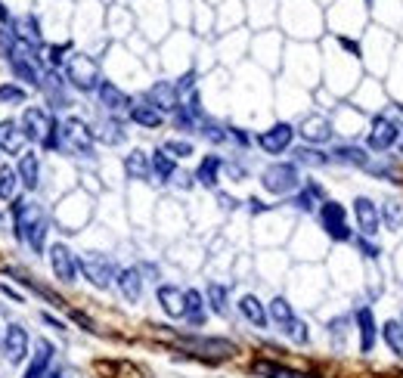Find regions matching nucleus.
Wrapping results in <instances>:
<instances>
[{
    "instance_id": "nucleus-1",
    "label": "nucleus",
    "mask_w": 403,
    "mask_h": 378,
    "mask_svg": "<svg viewBox=\"0 0 403 378\" xmlns=\"http://www.w3.org/2000/svg\"><path fill=\"white\" fill-rule=\"evenodd\" d=\"M12 230H16V239H22L35 255L44 251V239H47V214H44L41 205L16 198V202H12Z\"/></svg>"
},
{
    "instance_id": "nucleus-2",
    "label": "nucleus",
    "mask_w": 403,
    "mask_h": 378,
    "mask_svg": "<svg viewBox=\"0 0 403 378\" xmlns=\"http://www.w3.org/2000/svg\"><path fill=\"white\" fill-rule=\"evenodd\" d=\"M22 130L28 140L41 143L44 149H59V124L53 121V115L41 105H28L22 115Z\"/></svg>"
},
{
    "instance_id": "nucleus-3",
    "label": "nucleus",
    "mask_w": 403,
    "mask_h": 378,
    "mask_svg": "<svg viewBox=\"0 0 403 378\" xmlns=\"http://www.w3.org/2000/svg\"><path fill=\"white\" fill-rule=\"evenodd\" d=\"M94 137H96L94 130L84 121H78V118H69V121L59 124V149L75 152V155H81V158L94 155Z\"/></svg>"
},
{
    "instance_id": "nucleus-4",
    "label": "nucleus",
    "mask_w": 403,
    "mask_h": 378,
    "mask_svg": "<svg viewBox=\"0 0 403 378\" xmlns=\"http://www.w3.org/2000/svg\"><path fill=\"white\" fill-rule=\"evenodd\" d=\"M78 273H84V280L96 289H109L118 276V267L112 257L90 251V255H78Z\"/></svg>"
},
{
    "instance_id": "nucleus-5",
    "label": "nucleus",
    "mask_w": 403,
    "mask_h": 378,
    "mask_svg": "<svg viewBox=\"0 0 403 378\" xmlns=\"http://www.w3.org/2000/svg\"><path fill=\"white\" fill-rule=\"evenodd\" d=\"M298 183H301L298 164H289V162L270 164V168L261 174V187L267 189L270 196H289V192L298 189Z\"/></svg>"
},
{
    "instance_id": "nucleus-6",
    "label": "nucleus",
    "mask_w": 403,
    "mask_h": 378,
    "mask_svg": "<svg viewBox=\"0 0 403 378\" xmlns=\"http://www.w3.org/2000/svg\"><path fill=\"white\" fill-rule=\"evenodd\" d=\"M65 78H69V84L75 90H81V94H90V90L100 87V65H96V59H90V56H84V53H78V56L69 59Z\"/></svg>"
},
{
    "instance_id": "nucleus-7",
    "label": "nucleus",
    "mask_w": 403,
    "mask_h": 378,
    "mask_svg": "<svg viewBox=\"0 0 403 378\" xmlns=\"http://www.w3.org/2000/svg\"><path fill=\"white\" fill-rule=\"evenodd\" d=\"M0 347H3V356L10 360V366H19V363L28 360V347H31V338L19 323H10L3 329V338H0Z\"/></svg>"
},
{
    "instance_id": "nucleus-8",
    "label": "nucleus",
    "mask_w": 403,
    "mask_h": 378,
    "mask_svg": "<svg viewBox=\"0 0 403 378\" xmlns=\"http://www.w3.org/2000/svg\"><path fill=\"white\" fill-rule=\"evenodd\" d=\"M50 270L59 282H75L78 280V255L69 248V245L56 242L50 245Z\"/></svg>"
},
{
    "instance_id": "nucleus-9",
    "label": "nucleus",
    "mask_w": 403,
    "mask_h": 378,
    "mask_svg": "<svg viewBox=\"0 0 403 378\" xmlns=\"http://www.w3.org/2000/svg\"><path fill=\"white\" fill-rule=\"evenodd\" d=\"M320 223L335 242H351V227L345 221V208L338 202H323L320 205Z\"/></svg>"
},
{
    "instance_id": "nucleus-10",
    "label": "nucleus",
    "mask_w": 403,
    "mask_h": 378,
    "mask_svg": "<svg viewBox=\"0 0 403 378\" xmlns=\"http://www.w3.org/2000/svg\"><path fill=\"white\" fill-rule=\"evenodd\" d=\"M397 137H400L397 121H391V118H385V115H375V118H372V124H369V137H366V143H369V149L385 152V149H391V146L397 143Z\"/></svg>"
},
{
    "instance_id": "nucleus-11",
    "label": "nucleus",
    "mask_w": 403,
    "mask_h": 378,
    "mask_svg": "<svg viewBox=\"0 0 403 378\" xmlns=\"http://www.w3.org/2000/svg\"><path fill=\"white\" fill-rule=\"evenodd\" d=\"M295 134L298 130L292 128V124H286V121H280V124H273V128H267L261 137H257V146H261L267 155H282V152L292 146L295 140Z\"/></svg>"
},
{
    "instance_id": "nucleus-12",
    "label": "nucleus",
    "mask_w": 403,
    "mask_h": 378,
    "mask_svg": "<svg viewBox=\"0 0 403 378\" xmlns=\"http://www.w3.org/2000/svg\"><path fill=\"white\" fill-rule=\"evenodd\" d=\"M354 217H357V230H360L363 236H375V233H379L381 211L375 208L372 198H366V196L357 198V202H354Z\"/></svg>"
},
{
    "instance_id": "nucleus-13",
    "label": "nucleus",
    "mask_w": 403,
    "mask_h": 378,
    "mask_svg": "<svg viewBox=\"0 0 403 378\" xmlns=\"http://www.w3.org/2000/svg\"><path fill=\"white\" fill-rule=\"evenodd\" d=\"M146 103L149 105H155L158 112H177V105H180V94H177V87L171 81H155L149 87V94H146Z\"/></svg>"
},
{
    "instance_id": "nucleus-14",
    "label": "nucleus",
    "mask_w": 403,
    "mask_h": 378,
    "mask_svg": "<svg viewBox=\"0 0 403 378\" xmlns=\"http://www.w3.org/2000/svg\"><path fill=\"white\" fill-rule=\"evenodd\" d=\"M115 285H118V291H121L124 301L137 304L143 298V270L140 267H124V270H118Z\"/></svg>"
},
{
    "instance_id": "nucleus-15",
    "label": "nucleus",
    "mask_w": 403,
    "mask_h": 378,
    "mask_svg": "<svg viewBox=\"0 0 403 378\" xmlns=\"http://www.w3.org/2000/svg\"><path fill=\"white\" fill-rule=\"evenodd\" d=\"M53 356H56V347H53L47 338L35 341V356L28 360V366H25V375L22 378H44V375H47V369L53 366Z\"/></svg>"
},
{
    "instance_id": "nucleus-16",
    "label": "nucleus",
    "mask_w": 403,
    "mask_h": 378,
    "mask_svg": "<svg viewBox=\"0 0 403 378\" xmlns=\"http://www.w3.org/2000/svg\"><path fill=\"white\" fill-rule=\"evenodd\" d=\"M357 335H360V354H372L375 350V338H379V326H375V316L369 307L357 310Z\"/></svg>"
},
{
    "instance_id": "nucleus-17",
    "label": "nucleus",
    "mask_w": 403,
    "mask_h": 378,
    "mask_svg": "<svg viewBox=\"0 0 403 378\" xmlns=\"http://www.w3.org/2000/svg\"><path fill=\"white\" fill-rule=\"evenodd\" d=\"M25 143H28V137H25L22 124L12 121V118L0 121V152H6V155H19Z\"/></svg>"
},
{
    "instance_id": "nucleus-18",
    "label": "nucleus",
    "mask_w": 403,
    "mask_h": 378,
    "mask_svg": "<svg viewBox=\"0 0 403 378\" xmlns=\"http://www.w3.org/2000/svg\"><path fill=\"white\" fill-rule=\"evenodd\" d=\"M41 90L47 94V99L56 109H65V105H71V99L69 94H65V78L59 75L56 69H47L44 71V78H41Z\"/></svg>"
},
{
    "instance_id": "nucleus-19",
    "label": "nucleus",
    "mask_w": 403,
    "mask_h": 378,
    "mask_svg": "<svg viewBox=\"0 0 403 378\" xmlns=\"http://www.w3.org/2000/svg\"><path fill=\"white\" fill-rule=\"evenodd\" d=\"M183 344H189L193 350L208 356H233L236 354V344L227 341V338H187Z\"/></svg>"
},
{
    "instance_id": "nucleus-20",
    "label": "nucleus",
    "mask_w": 403,
    "mask_h": 378,
    "mask_svg": "<svg viewBox=\"0 0 403 378\" xmlns=\"http://www.w3.org/2000/svg\"><path fill=\"white\" fill-rule=\"evenodd\" d=\"M16 174L25 189H37V183H41V158L35 152H22V158L16 164Z\"/></svg>"
},
{
    "instance_id": "nucleus-21",
    "label": "nucleus",
    "mask_w": 403,
    "mask_h": 378,
    "mask_svg": "<svg viewBox=\"0 0 403 378\" xmlns=\"http://www.w3.org/2000/svg\"><path fill=\"white\" fill-rule=\"evenodd\" d=\"M298 134H301L310 146H320V143H326L329 137H332V124H329L323 115H310V118H304V121H301V130H298Z\"/></svg>"
},
{
    "instance_id": "nucleus-22",
    "label": "nucleus",
    "mask_w": 403,
    "mask_h": 378,
    "mask_svg": "<svg viewBox=\"0 0 403 378\" xmlns=\"http://www.w3.org/2000/svg\"><path fill=\"white\" fill-rule=\"evenodd\" d=\"M155 298L171 320H183V289H177V285H158Z\"/></svg>"
},
{
    "instance_id": "nucleus-23",
    "label": "nucleus",
    "mask_w": 403,
    "mask_h": 378,
    "mask_svg": "<svg viewBox=\"0 0 403 378\" xmlns=\"http://www.w3.org/2000/svg\"><path fill=\"white\" fill-rule=\"evenodd\" d=\"M239 313L246 316L255 329H267V323H270L267 304H261V298H257V295H242L239 298Z\"/></svg>"
},
{
    "instance_id": "nucleus-24",
    "label": "nucleus",
    "mask_w": 403,
    "mask_h": 378,
    "mask_svg": "<svg viewBox=\"0 0 403 378\" xmlns=\"http://www.w3.org/2000/svg\"><path fill=\"white\" fill-rule=\"evenodd\" d=\"M183 320L189 326H205V295L199 289L183 291Z\"/></svg>"
},
{
    "instance_id": "nucleus-25",
    "label": "nucleus",
    "mask_w": 403,
    "mask_h": 378,
    "mask_svg": "<svg viewBox=\"0 0 403 378\" xmlns=\"http://www.w3.org/2000/svg\"><path fill=\"white\" fill-rule=\"evenodd\" d=\"M10 65H12V75L19 78V81H25V84H35V87H41V78H44V71L37 69V59L35 56H12L10 59Z\"/></svg>"
},
{
    "instance_id": "nucleus-26",
    "label": "nucleus",
    "mask_w": 403,
    "mask_h": 378,
    "mask_svg": "<svg viewBox=\"0 0 403 378\" xmlns=\"http://www.w3.org/2000/svg\"><path fill=\"white\" fill-rule=\"evenodd\" d=\"M12 35L25 44V47H41V25L35 16H19L12 22Z\"/></svg>"
},
{
    "instance_id": "nucleus-27",
    "label": "nucleus",
    "mask_w": 403,
    "mask_h": 378,
    "mask_svg": "<svg viewBox=\"0 0 403 378\" xmlns=\"http://www.w3.org/2000/svg\"><path fill=\"white\" fill-rule=\"evenodd\" d=\"M96 94H100V103H103L109 112H124V109H130V96L124 94V90H118L112 81H100Z\"/></svg>"
},
{
    "instance_id": "nucleus-28",
    "label": "nucleus",
    "mask_w": 403,
    "mask_h": 378,
    "mask_svg": "<svg viewBox=\"0 0 403 378\" xmlns=\"http://www.w3.org/2000/svg\"><path fill=\"white\" fill-rule=\"evenodd\" d=\"M130 121L140 124V128L155 130V128H162V124H164V115L155 109V105H149V103H137V105H130Z\"/></svg>"
},
{
    "instance_id": "nucleus-29",
    "label": "nucleus",
    "mask_w": 403,
    "mask_h": 378,
    "mask_svg": "<svg viewBox=\"0 0 403 378\" xmlns=\"http://www.w3.org/2000/svg\"><path fill=\"white\" fill-rule=\"evenodd\" d=\"M124 171H128L130 180H149V177H152L149 155H146V152H140V149H134L128 158H124Z\"/></svg>"
},
{
    "instance_id": "nucleus-30",
    "label": "nucleus",
    "mask_w": 403,
    "mask_h": 378,
    "mask_svg": "<svg viewBox=\"0 0 403 378\" xmlns=\"http://www.w3.org/2000/svg\"><path fill=\"white\" fill-rule=\"evenodd\" d=\"M149 162H152V174L158 177V183H168L171 177L177 174L174 158H171L164 149H155V152H152V155H149Z\"/></svg>"
},
{
    "instance_id": "nucleus-31",
    "label": "nucleus",
    "mask_w": 403,
    "mask_h": 378,
    "mask_svg": "<svg viewBox=\"0 0 403 378\" xmlns=\"http://www.w3.org/2000/svg\"><path fill=\"white\" fill-rule=\"evenodd\" d=\"M205 301H208V307L214 310L217 316H227V310H230V289H227V285H221V282H211L208 291H205Z\"/></svg>"
},
{
    "instance_id": "nucleus-32",
    "label": "nucleus",
    "mask_w": 403,
    "mask_h": 378,
    "mask_svg": "<svg viewBox=\"0 0 403 378\" xmlns=\"http://www.w3.org/2000/svg\"><path fill=\"white\" fill-rule=\"evenodd\" d=\"M221 168H223V162H221L217 155H205L202 164H199V171H196V180H199L202 187L214 189V187H217V174H221Z\"/></svg>"
},
{
    "instance_id": "nucleus-33",
    "label": "nucleus",
    "mask_w": 403,
    "mask_h": 378,
    "mask_svg": "<svg viewBox=\"0 0 403 378\" xmlns=\"http://www.w3.org/2000/svg\"><path fill=\"white\" fill-rule=\"evenodd\" d=\"M381 338H385L388 350L403 360V323L400 320H388L385 326H381Z\"/></svg>"
},
{
    "instance_id": "nucleus-34",
    "label": "nucleus",
    "mask_w": 403,
    "mask_h": 378,
    "mask_svg": "<svg viewBox=\"0 0 403 378\" xmlns=\"http://www.w3.org/2000/svg\"><path fill=\"white\" fill-rule=\"evenodd\" d=\"M16 196H19V174L16 168L3 164L0 168V202H16Z\"/></svg>"
},
{
    "instance_id": "nucleus-35",
    "label": "nucleus",
    "mask_w": 403,
    "mask_h": 378,
    "mask_svg": "<svg viewBox=\"0 0 403 378\" xmlns=\"http://www.w3.org/2000/svg\"><path fill=\"white\" fill-rule=\"evenodd\" d=\"M332 158L341 164H354V168H366L369 164L366 149H360V146H338V149L332 152Z\"/></svg>"
},
{
    "instance_id": "nucleus-36",
    "label": "nucleus",
    "mask_w": 403,
    "mask_h": 378,
    "mask_svg": "<svg viewBox=\"0 0 403 378\" xmlns=\"http://www.w3.org/2000/svg\"><path fill=\"white\" fill-rule=\"evenodd\" d=\"M267 316L276 323V326H286V323L295 320V310H292V304H289L286 298H273V301L267 304Z\"/></svg>"
},
{
    "instance_id": "nucleus-37",
    "label": "nucleus",
    "mask_w": 403,
    "mask_h": 378,
    "mask_svg": "<svg viewBox=\"0 0 403 378\" xmlns=\"http://www.w3.org/2000/svg\"><path fill=\"white\" fill-rule=\"evenodd\" d=\"M292 155H295V164H307V168H323V164H329L326 152L314 149V146H301V149H295Z\"/></svg>"
},
{
    "instance_id": "nucleus-38",
    "label": "nucleus",
    "mask_w": 403,
    "mask_h": 378,
    "mask_svg": "<svg viewBox=\"0 0 403 378\" xmlns=\"http://www.w3.org/2000/svg\"><path fill=\"white\" fill-rule=\"evenodd\" d=\"M323 196V187L320 183H307V189L301 192V196H295V208L301 211H314L316 208V198Z\"/></svg>"
},
{
    "instance_id": "nucleus-39",
    "label": "nucleus",
    "mask_w": 403,
    "mask_h": 378,
    "mask_svg": "<svg viewBox=\"0 0 403 378\" xmlns=\"http://www.w3.org/2000/svg\"><path fill=\"white\" fill-rule=\"evenodd\" d=\"M28 94H25L19 84H0V103L3 105H22Z\"/></svg>"
},
{
    "instance_id": "nucleus-40",
    "label": "nucleus",
    "mask_w": 403,
    "mask_h": 378,
    "mask_svg": "<svg viewBox=\"0 0 403 378\" xmlns=\"http://www.w3.org/2000/svg\"><path fill=\"white\" fill-rule=\"evenodd\" d=\"M255 372L264 375V378H298L295 372H289L286 366H276V363H267V360H257L255 363Z\"/></svg>"
},
{
    "instance_id": "nucleus-41",
    "label": "nucleus",
    "mask_w": 403,
    "mask_h": 378,
    "mask_svg": "<svg viewBox=\"0 0 403 378\" xmlns=\"http://www.w3.org/2000/svg\"><path fill=\"white\" fill-rule=\"evenodd\" d=\"M282 332H286L289 338H292L295 344H307L310 341V332H307V323H301L298 316H295L292 323H286V326H282Z\"/></svg>"
},
{
    "instance_id": "nucleus-42",
    "label": "nucleus",
    "mask_w": 403,
    "mask_h": 378,
    "mask_svg": "<svg viewBox=\"0 0 403 378\" xmlns=\"http://www.w3.org/2000/svg\"><path fill=\"white\" fill-rule=\"evenodd\" d=\"M100 140H103V143H109V146L124 143V130H121V124H118V121H105L103 128H100Z\"/></svg>"
},
{
    "instance_id": "nucleus-43",
    "label": "nucleus",
    "mask_w": 403,
    "mask_h": 378,
    "mask_svg": "<svg viewBox=\"0 0 403 378\" xmlns=\"http://www.w3.org/2000/svg\"><path fill=\"white\" fill-rule=\"evenodd\" d=\"M162 149L168 152L171 158H189V155H193V143H189V140H168Z\"/></svg>"
},
{
    "instance_id": "nucleus-44",
    "label": "nucleus",
    "mask_w": 403,
    "mask_h": 378,
    "mask_svg": "<svg viewBox=\"0 0 403 378\" xmlns=\"http://www.w3.org/2000/svg\"><path fill=\"white\" fill-rule=\"evenodd\" d=\"M0 56H3V59H12V56H16V35H12V31L6 28V25L0 28Z\"/></svg>"
},
{
    "instance_id": "nucleus-45",
    "label": "nucleus",
    "mask_w": 403,
    "mask_h": 378,
    "mask_svg": "<svg viewBox=\"0 0 403 378\" xmlns=\"http://www.w3.org/2000/svg\"><path fill=\"white\" fill-rule=\"evenodd\" d=\"M348 332H351V320H348V316H338V320H332L329 323V335H332V341L335 344H345V335Z\"/></svg>"
},
{
    "instance_id": "nucleus-46",
    "label": "nucleus",
    "mask_w": 403,
    "mask_h": 378,
    "mask_svg": "<svg viewBox=\"0 0 403 378\" xmlns=\"http://www.w3.org/2000/svg\"><path fill=\"white\" fill-rule=\"evenodd\" d=\"M202 134L208 137L211 143H223V140H227V137H230L227 130H223L221 124H214V121H202Z\"/></svg>"
},
{
    "instance_id": "nucleus-47",
    "label": "nucleus",
    "mask_w": 403,
    "mask_h": 378,
    "mask_svg": "<svg viewBox=\"0 0 403 378\" xmlns=\"http://www.w3.org/2000/svg\"><path fill=\"white\" fill-rule=\"evenodd\" d=\"M360 251H363V255H366V257H379V245L366 242V236L360 239Z\"/></svg>"
},
{
    "instance_id": "nucleus-48",
    "label": "nucleus",
    "mask_w": 403,
    "mask_h": 378,
    "mask_svg": "<svg viewBox=\"0 0 403 378\" xmlns=\"http://www.w3.org/2000/svg\"><path fill=\"white\" fill-rule=\"evenodd\" d=\"M385 221L391 223V227H397V221H400V208H397V205H394V208L388 205V208H385Z\"/></svg>"
},
{
    "instance_id": "nucleus-49",
    "label": "nucleus",
    "mask_w": 403,
    "mask_h": 378,
    "mask_svg": "<svg viewBox=\"0 0 403 378\" xmlns=\"http://www.w3.org/2000/svg\"><path fill=\"white\" fill-rule=\"evenodd\" d=\"M230 137H233V140L239 143V146H248V134H246V130H239V128H230Z\"/></svg>"
},
{
    "instance_id": "nucleus-50",
    "label": "nucleus",
    "mask_w": 403,
    "mask_h": 378,
    "mask_svg": "<svg viewBox=\"0 0 403 378\" xmlns=\"http://www.w3.org/2000/svg\"><path fill=\"white\" fill-rule=\"evenodd\" d=\"M47 53H50V65H59V62H62V59H65V56H62L65 47H50Z\"/></svg>"
},
{
    "instance_id": "nucleus-51",
    "label": "nucleus",
    "mask_w": 403,
    "mask_h": 378,
    "mask_svg": "<svg viewBox=\"0 0 403 378\" xmlns=\"http://www.w3.org/2000/svg\"><path fill=\"white\" fill-rule=\"evenodd\" d=\"M0 291H3V295H6V298H12V301H16V304H22V301H25V298H22V295H19V291H16V289H10V285H0Z\"/></svg>"
},
{
    "instance_id": "nucleus-52",
    "label": "nucleus",
    "mask_w": 403,
    "mask_h": 378,
    "mask_svg": "<svg viewBox=\"0 0 403 378\" xmlns=\"http://www.w3.org/2000/svg\"><path fill=\"white\" fill-rule=\"evenodd\" d=\"M217 202H221V205H223V208H227V211H233V208H236V205H239V202H236V198L223 196V192H217Z\"/></svg>"
},
{
    "instance_id": "nucleus-53",
    "label": "nucleus",
    "mask_w": 403,
    "mask_h": 378,
    "mask_svg": "<svg viewBox=\"0 0 403 378\" xmlns=\"http://www.w3.org/2000/svg\"><path fill=\"white\" fill-rule=\"evenodd\" d=\"M71 316H75V323H81L84 329H90V332H94V323H90V320H87V316H84V313H71Z\"/></svg>"
},
{
    "instance_id": "nucleus-54",
    "label": "nucleus",
    "mask_w": 403,
    "mask_h": 378,
    "mask_svg": "<svg viewBox=\"0 0 403 378\" xmlns=\"http://www.w3.org/2000/svg\"><path fill=\"white\" fill-rule=\"evenodd\" d=\"M44 378H69V375H65V369H56V366H50V369H47V375H44Z\"/></svg>"
},
{
    "instance_id": "nucleus-55",
    "label": "nucleus",
    "mask_w": 403,
    "mask_h": 378,
    "mask_svg": "<svg viewBox=\"0 0 403 378\" xmlns=\"http://www.w3.org/2000/svg\"><path fill=\"white\" fill-rule=\"evenodd\" d=\"M248 205H252V211H255V214H264V211H267V208H270V205L257 202V198H252V202H248Z\"/></svg>"
},
{
    "instance_id": "nucleus-56",
    "label": "nucleus",
    "mask_w": 403,
    "mask_h": 378,
    "mask_svg": "<svg viewBox=\"0 0 403 378\" xmlns=\"http://www.w3.org/2000/svg\"><path fill=\"white\" fill-rule=\"evenodd\" d=\"M44 323H47V326H53V329H62V323H59L56 316H50V313H44Z\"/></svg>"
},
{
    "instance_id": "nucleus-57",
    "label": "nucleus",
    "mask_w": 403,
    "mask_h": 378,
    "mask_svg": "<svg viewBox=\"0 0 403 378\" xmlns=\"http://www.w3.org/2000/svg\"><path fill=\"white\" fill-rule=\"evenodd\" d=\"M0 22H10V16H6V10H3V3H0Z\"/></svg>"
},
{
    "instance_id": "nucleus-58",
    "label": "nucleus",
    "mask_w": 403,
    "mask_h": 378,
    "mask_svg": "<svg viewBox=\"0 0 403 378\" xmlns=\"http://www.w3.org/2000/svg\"><path fill=\"white\" fill-rule=\"evenodd\" d=\"M298 378H314V375H298Z\"/></svg>"
},
{
    "instance_id": "nucleus-59",
    "label": "nucleus",
    "mask_w": 403,
    "mask_h": 378,
    "mask_svg": "<svg viewBox=\"0 0 403 378\" xmlns=\"http://www.w3.org/2000/svg\"><path fill=\"white\" fill-rule=\"evenodd\" d=\"M400 323H403V320H400Z\"/></svg>"
}]
</instances>
